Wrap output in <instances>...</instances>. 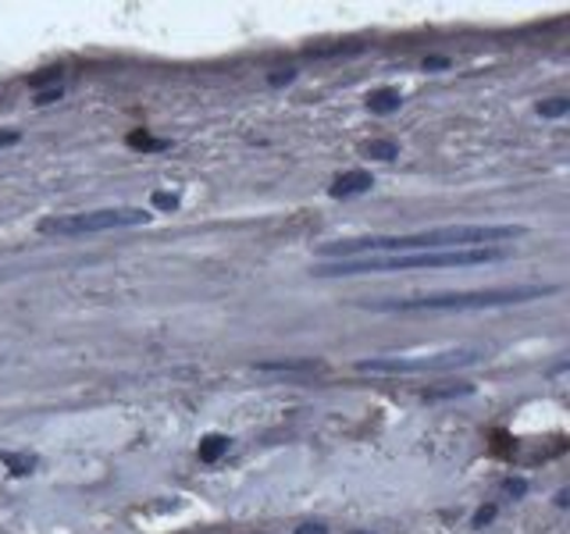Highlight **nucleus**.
Wrapping results in <instances>:
<instances>
[{
  "instance_id": "nucleus-1",
  "label": "nucleus",
  "mask_w": 570,
  "mask_h": 534,
  "mask_svg": "<svg viewBox=\"0 0 570 534\" xmlns=\"http://www.w3.org/2000/svg\"><path fill=\"white\" fill-rule=\"evenodd\" d=\"M507 260V249H421V254H389V257H356L317 264V278H353V275H392V271H435V267H474Z\"/></svg>"
},
{
  "instance_id": "nucleus-2",
  "label": "nucleus",
  "mask_w": 570,
  "mask_h": 534,
  "mask_svg": "<svg viewBox=\"0 0 570 534\" xmlns=\"http://www.w3.org/2000/svg\"><path fill=\"white\" fill-rule=\"evenodd\" d=\"M552 285H521V289H478V293H435V296H410V299H379L367 303V310L385 314H424V310H489L510 307V303H528L549 296Z\"/></svg>"
},
{
  "instance_id": "nucleus-3",
  "label": "nucleus",
  "mask_w": 570,
  "mask_h": 534,
  "mask_svg": "<svg viewBox=\"0 0 570 534\" xmlns=\"http://www.w3.org/2000/svg\"><path fill=\"white\" fill-rule=\"evenodd\" d=\"M150 210L139 207H111V210H89V214H65V218L40 221L43 236H89V231H111V228H132L147 225Z\"/></svg>"
},
{
  "instance_id": "nucleus-4",
  "label": "nucleus",
  "mask_w": 570,
  "mask_h": 534,
  "mask_svg": "<svg viewBox=\"0 0 570 534\" xmlns=\"http://www.w3.org/2000/svg\"><path fill=\"white\" fill-rule=\"evenodd\" d=\"M478 349H445L432 356H382V360H361L356 370L364 374H421V370H453L478 360Z\"/></svg>"
},
{
  "instance_id": "nucleus-5",
  "label": "nucleus",
  "mask_w": 570,
  "mask_h": 534,
  "mask_svg": "<svg viewBox=\"0 0 570 534\" xmlns=\"http://www.w3.org/2000/svg\"><path fill=\"white\" fill-rule=\"evenodd\" d=\"M371 186H374V178L367 171H346L335 178L332 196H356V192H367Z\"/></svg>"
},
{
  "instance_id": "nucleus-6",
  "label": "nucleus",
  "mask_w": 570,
  "mask_h": 534,
  "mask_svg": "<svg viewBox=\"0 0 570 534\" xmlns=\"http://www.w3.org/2000/svg\"><path fill=\"white\" fill-rule=\"evenodd\" d=\"M400 103H403V97L396 93V89H379V93L367 97V111L389 115V111H400Z\"/></svg>"
},
{
  "instance_id": "nucleus-7",
  "label": "nucleus",
  "mask_w": 570,
  "mask_h": 534,
  "mask_svg": "<svg viewBox=\"0 0 570 534\" xmlns=\"http://www.w3.org/2000/svg\"><path fill=\"white\" fill-rule=\"evenodd\" d=\"M225 453H228V438H225V435H207V438L200 442V459H204V463H218Z\"/></svg>"
},
{
  "instance_id": "nucleus-8",
  "label": "nucleus",
  "mask_w": 570,
  "mask_h": 534,
  "mask_svg": "<svg viewBox=\"0 0 570 534\" xmlns=\"http://www.w3.org/2000/svg\"><path fill=\"white\" fill-rule=\"evenodd\" d=\"M367 157H374V160H392V157H400V150H396V142H392V139H374L371 147H367Z\"/></svg>"
},
{
  "instance_id": "nucleus-9",
  "label": "nucleus",
  "mask_w": 570,
  "mask_h": 534,
  "mask_svg": "<svg viewBox=\"0 0 570 534\" xmlns=\"http://www.w3.org/2000/svg\"><path fill=\"white\" fill-rule=\"evenodd\" d=\"M567 111H570V100L567 97H552V100L539 103V115L542 118H563Z\"/></svg>"
},
{
  "instance_id": "nucleus-10",
  "label": "nucleus",
  "mask_w": 570,
  "mask_h": 534,
  "mask_svg": "<svg viewBox=\"0 0 570 534\" xmlns=\"http://www.w3.org/2000/svg\"><path fill=\"white\" fill-rule=\"evenodd\" d=\"M154 204H157L160 210H175V207H178V200H175V196H168V192H157V196H154Z\"/></svg>"
},
{
  "instance_id": "nucleus-11",
  "label": "nucleus",
  "mask_w": 570,
  "mask_h": 534,
  "mask_svg": "<svg viewBox=\"0 0 570 534\" xmlns=\"http://www.w3.org/2000/svg\"><path fill=\"white\" fill-rule=\"evenodd\" d=\"M492 516H495L492 506H489V510H478V513H474V524H485V521H492Z\"/></svg>"
},
{
  "instance_id": "nucleus-12",
  "label": "nucleus",
  "mask_w": 570,
  "mask_h": 534,
  "mask_svg": "<svg viewBox=\"0 0 570 534\" xmlns=\"http://www.w3.org/2000/svg\"><path fill=\"white\" fill-rule=\"evenodd\" d=\"M296 534H328V531L321 527V524H303V527H299Z\"/></svg>"
},
{
  "instance_id": "nucleus-13",
  "label": "nucleus",
  "mask_w": 570,
  "mask_h": 534,
  "mask_svg": "<svg viewBox=\"0 0 570 534\" xmlns=\"http://www.w3.org/2000/svg\"><path fill=\"white\" fill-rule=\"evenodd\" d=\"M61 97V89H50V93H40V100L36 103H50V100H58Z\"/></svg>"
},
{
  "instance_id": "nucleus-14",
  "label": "nucleus",
  "mask_w": 570,
  "mask_h": 534,
  "mask_svg": "<svg viewBox=\"0 0 570 534\" xmlns=\"http://www.w3.org/2000/svg\"><path fill=\"white\" fill-rule=\"evenodd\" d=\"M507 492L521 495V492H524V481H507Z\"/></svg>"
},
{
  "instance_id": "nucleus-15",
  "label": "nucleus",
  "mask_w": 570,
  "mask_h": 534,
  "mask_svg": "<svg viewBox=\"0 0 570 534\" xmlns=\"http://www.w3.org/2000/svg\"><path fill=\"white\" fill-rule=\"evenodd\" d=\"M11 142H18L14 132H4V136H0V147H11Z\"/></svg>"
}]
</instances>
